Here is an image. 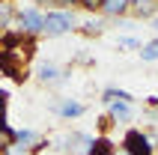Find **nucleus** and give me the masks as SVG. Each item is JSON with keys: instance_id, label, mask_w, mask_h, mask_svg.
<instances>
[{"instance_id": "1", "label": "nucleus", "mask_w": 158, "mask_h": 155, "mask_svg": "<svg viewBox=\"0 0 158 155\" xmlns=\"http://www.w3.org/2000/svg\"><path fill=\"white\" fill-rule=\"evenodd\" d=\"M78 27V18H75V12H69V9H51V12H45V30L42 36H66L69 30H75Z\"/></svg>"}, {"instance_id": "2", "label": "nucleus", "mask_w": 158, "mask_h": 155, "mask_svg": "<svg viewBox=\"0 0 158 155\" xmlns=\"http://www.w3.org/2000/svg\"><path fill=\"white\" fill-rule=\"evenodd\" d=\"M24 54L18 51H6V48H0V75L12 78V81H18V84H24L27 75H24Z\"/></svg>"}, {"instance_id": "3", "label": "nucleus", "mask_w": 158, "mask_h": 155, "mask_svg": "<svg viewBox=\"0 0 158 155\" xmlns=\"http://www.w3.org/2000/svg\"><path fill=\"white\" fill-rule=\"evenodd\" d=\"M18 30L27 36H36V33H42L45 30V12L42 9H36V6H24V9H18Z\"/></svg>"}, {"instance_id": "4", "label": "nucleus", "mask_w": 158, "mask_h": 155, "mask_svg": "<svg viewBox=\"0 0 158 155\" xmlns=\"http://www.w3.org/2000/svg\"><path fill=\"white\" fill-rule=\"evenodd\" d=\"M54 111L60 113L63 119H78V116H84V113H87V107H84L81 102H75V98H63V102L54 104Z\"/></svg>"}, {"instance_id": "5", "label": "nucleus", "mask_w": 158, "mask_h": 155, "mask_svg": "<svg viewBox=\"0 0 158 155\" xmlns=\"http://www.w3.org/2000/svg\"><path fill=\"white\" fill-rule=\"evenodd\" d=\"M36 78L42 81V84H63L66 75H63L54 63H39V69H36Z\"/></svg>"}, {"instance_id": "6", "label": "nucleus", "mask_w": 158, "mask_h": 155, "mask_svg": "<svg viewBox=\"0 0 158 155\" xmlns=\"http://www.w3.org/2000/svg\"><path fill=\"white\" fill-rule=\"evenodd\" d=\"M98 9H102L105 15L119 18V15H125V12L131 9V0H98Z\"/></svg>"}, {"instance_id": "7", "label": "nucleus", "mask_w": 158, "mask_h": 155, "mask_svg": "<svg viewBox=\"0 0 158 155\" xmlns=\"http://www.w3.org/2000/svg\"><path fill=\"white\" fill-rule=\"evenodd\" d=\"M84 155H116V146L110 137H93V143L87 146Z\"/></svg>"}, {"instance_id": "8", "label": "nucleus", "mask_w": 158, "mask_h": 155, "mask_svg": "<svg viewBox=\"0 0 158 155\" xmlns=\"http://www.w3.org/2000/svg\"><path fill=\"white\" fill-rule=\"evenodd\" d=\"M102 102L105 104H114V102H125V104H134V95L128 90H119V86H107L102 93Z\"/></svg>"}, {"instance_id": "9", "label": "nucleus", "mask_w": 158, "mask_h": 155, "mask_svg": "<svg viewBox=\"0 0 158 155\" xmlns=\"http://www.w3.org/2000/svg\"><path fill=\"white\" fill-rule=\"evenodd\" d=\"M107 111H110V119H116V122H128V119L134 116L131 104H125V102H114V104H107Z\"/></svg>"}, {"instance_id": "10", "label": "nucleus", "mask_w": 158, "mask_h": 155, "mask_svg": "<svg viewBox=\"0 0 158 155\" xmlns=\"http://www.w3.org/2000/svg\"><path fill=\"white\" fill-rule=\"evenodd\" d=\"M39 143H42V140H39V134H36L33 128H18L15 146H27V149H36Z\"/></svg>"}, {"instance_id": "11", "label": "nucleus", "mask_w": 158, "mask_h": 155, "mask_svg": "<svg viewBox=\"0 0 158 155\" xmlns=\"http://www.w3.org/2000/svg\"><path fill=\"white\" fill-rule=\"evenodd\" d=\"M15 15H18V9L9 0H0V30H9L12 21H15Z\"/></svg>"}, {"instance_id": "12", "label": "nucleus", "mask_w": 158, "mask_h": 155, "mask_svg": "<svg viewBox=\"0 0 158 155\" xmlns=\"http://www.w3.org/2000/svg\"><path fill=\"white\" fill-rule=\"evenodd\" d=\"M140 60L143 63H155L158 60V39H149V42L140 45Z\"/></svg>"}, {"instance_id": "13", "label": "nucleus", "mask_w": 158, "mask_h": 155, "mask_svg": "<svg viewBox=\"0 0 158 155\" xmlns=\"http://www.w3.org/2000/svg\"><path fill=\"white\" fill-rule=\"evenodd\" d=\"M84 33H87V36L105 33V21H102V18H89V21H84Z\"/></svg>"}, {"instance_id": "14", "label": "nucleus", "mask_w": 158, "mask_h": 155, "mask_svg": "<svg viewBox=\"0 0 158 155\" xmlns=\"http://www.w3.org/2000/svg\"><path fill=\"white\" fill-rule=\"evenodd\" d=\"M6 111H9V93L0 90V119H6Z\"/></svg>"}, {"instance_id": "15", "label": "nucleus", "mask_w": 158, "mask_h": 155, "mask_svg": "<svg viewBox=\"0 0 158 155\" xmlns=\"http://www.w3.org/2000/svg\"><path fill=\"white\" fill-rule=\"evenodd\" d=\"M119 45H123V48H140L143 42H137V39H131V36H123V39H119Z\"/></svg>"}, {"instance_id": "16", "label": "nucleus", "mask_w": 158, "mask_h": 155, "mask_svg": "<svg viewBox=\"0 0 158 155\" xmlns=\"http://www.w3.org/2000/svg\"><path fill=\"white\" fill-rule=\"evenodd\" d=\"M78 3L84 9H89V12H96V9H98V0H78Z\"/></svg>"}, {"instance_id": "17", "label": "nucleus", "mask_w": 158, "mask_h": 155, "mask_svg": "<svg viewBox=\"0 0 158 155\" xmlns=\"http://www.w3.org/2000/svg\"><path fill=\"white\" fill-rule=\"evenodd\" d=\"M54 6H60V9H69V6H75V3H78V0H51Z\"/></svg>"}, {"instance_id": "18", "label": "nucleus", "mask_w": 158, "mask_h": 155, "mask_svg": "<svg viewBox=\"0 0 158 155\" xmlns=\"http://www.w3.org/2000/svg\"><path fill=\"white\" fill-rule=\"evenodd\" d=\"M152 27H155V30H158V15H155V18H152Z\"/></svg>"}]
</instances>
